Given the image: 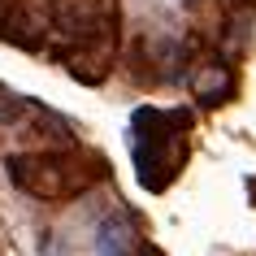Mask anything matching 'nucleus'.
<instances>
[{"mask_svg": "<svg viewBox=\"0 0 256 256\" xmlns=\"http://www.w3.org/2000/svg\"><path fill=\"white\" fill-rule=\"evenodd\" d=\"M56 26L66 40H108L118 22L113 0H52Z\"/></svg>", "mask_w": 256, "mask_h": 256, "instance_id": "f257e3e1", "label": "nucleus"}, {"mask_svg": "<svg viewBox=\"0 0 256 256\" xmlns=\"http://www.w3.org/2000/svg\"><path fill=\"white\" fill-rule=\"evenodd\" d=\"M230 92H234V78H230V70L222 66V61H208V66L196 74V96H200V104H222Z\"/></svg>", "mask_w": 256, "mask_h": 256, "instance_id": "f03ea898", "label": "nucleus"}, {"mask_svg": "<svg viewBox=\"0 0 256 256\" xmlns=\"http://www.w3.org/2000/svg\"><path fill=\"white\" fill-rule=\"evenodd\" d=\"M96 243H100V256H126L135 248L130 243V226L122 217H108L104 226H100V234H96Z\"/></svg>", "mask_w": 256, "mask_h": 256, "instance_id": "7ed1b4c3", "label": "nucleus"}, {"mask_svg": "<svg viewBox=\"0 0 256 256\" xmlns=\"http://www.w3.org/2000/svg\"><path fill=\"white\" fill-rule=\"evenodd\" d=\"M234 4H248V9H256V0H234Z\"/></svg>", "mask_w": 256, "mask_h": 256, "instance_id": "20e7f679", "label": "nucleus"}]
</instances>
